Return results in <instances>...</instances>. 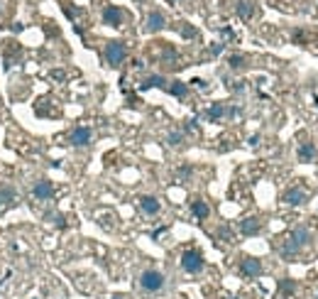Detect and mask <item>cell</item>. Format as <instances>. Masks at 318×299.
<instances>
[{"label": "cell", "instance_id": "obj_10", "mask_svg": "<svg viewBox=\"0 0 318 299\" xmlns=\"http://www.w3.org/2000/svg\"><path fill=\"white\" fill-rule=\"evenodd\" d=\"M15 204H17V191L12 187H0V209L15 206Z\"/></svg>", "mask_w": 318, "mask_h": 299}, {"label": "cell", "instance_id": "obj_13", "mask_svg": "<svg viewBox=\"0 0 318 299\" xmlns=\"http://www.w3.org/2000/svg\"><path fill=\"white\" fill-rule=\"evenodd\" d=\"M235 10H238V17H240V20H250L254 12V2L252 0H238Z\"/></svg>", "mask_w": 318, "mask_h": 299}, {"label": "cell", "instance_id": "obj_19", "mask_svg": "<svg viewBox=\"0 0 318 299\" xmlns=\"http://www.w3.org/2000/svg\"><path fill=\"white\" fill-rule=\"evenodd\" d=\"M223 115H225V106H223V103H215V106L208 111V118H211V120H218V118H223Z\"/></svg>", "mask_w": 318, "mask_h": 299}, {"label": "cell", "instance_id": "obj_1", "mask_svg": "<svg viewBox=\"0 0 318 299\" xmlns=\"http://www.w3.org/2000/svg\"><path fill=\"white\" fill-rule=\"evenodd\" d=\"M311 240V233H309V228H304V225H296L294 230H291V235L286 238V243H284V248H282V258H294L306 243Z\"/></svg>", "mask_w": 318, "mask_h": 299}, {"label": "cell", "instance_id": "obj_9", "mask_svg": "<svg viewBox=\"0 0 318 299\" xmlns=\"http://www.w3.org/2000/svg\"><path fill=\"white\" fill-rule=\"evenodd\" d=\"M164 25H167V17H164L159 10H154V12L147 15L144 30H147V32H159V30H164Z\"/></svg>", "mask_w": 318, "mask_h": 299}, {"label": "cell", "instance_id": "obj_11", "mask_svg": "<svg viewBox=\"0 0 318 299\" xmlns=\"http://www.w3.org/2000/svg\"><path fill=\"white\" fill-rule=\"evenodd\" d=\"M140 209H142L147 216H154V214H159L162 206H159V201H157L154 196H142V199H140Z\"/></svg>", "mask_w": 318, "mask_h": 299}, {"label": "cell", "instance_id": "obj_21", "mask_svg": "<svg viewBox=\"0 0 318 299\" xmlns=\"http://www.w3.org/2000/svg\"><path fill=\"white\" fill-rule=\"evenodd\" d=\"M243 64H245V57H243V54H233V57H230V67H233V69H240Z\"/></svg>", "mask_w": 318, "mask_h": 299}, {"label": "cell", "instance_id": "obj_15", "mask_svg": "<svg viewBox=\"0 0 318 299\" xmlns=\"http://www.w3.org/2000/svg\"><path fill=\"white\" fill-rule=\"evenodd\" d=\"M191 211H193V216H196V219H201V221H203V219H208V214H211V209H208V204H206V201H193V204H191Z\"/></svg>", "mask_w": 318, "mask_h": 299}, {"label": "cell", "instance_id": "obj_6", "mask_svg": "<svg viewBox=\"0 0 318 299\" xmlns=\"http://www.w3.org/2000/svg\"><path fill=\"white\" fill-rule=\"evenodd\" d=\"M32 196H35L37 201H49V199L54 196V184L47 182V179H39V182L32 187Z\"/></svg>", "mask_w": 318, "mask_h": 299}, {"label": "cell", "instance_id": "obj_23", "mask_svg": "<svg viewBox=\"0 0 318 299\" xmlns=\"http://www.w3.org/2000/svg\"><path fill=\"white\" fill-rule=\"evenodd\" d=\"M110 299H127L125 295H115V297H110Z\"/></svg>", "mask_w": 318, "mask_h": 299}, {"label": "cell", "instance_id": "obj_16", "mask_svg": "<svg viewBox=\"0 0 318 299\" xmlns=\"http://www.w3.org/2000/svg\"><path fill=\"white\" fill-rule=\"evenodd\" d=\"M314 157H316V148H314L311 143H304L301 150H299V159H301V162H311Z\"/></svg>", "mask_w": 318, "mask_h": 299}, {"label": "cell", "instance_id": "obj_4", "mask_svg": "<svg viewBox=\"0 0 318 299\" xmlns=\"http://www.w3.org/2000/svg\"><path fill=\"white\" fill-rule=\"evenodd\" d=\"M125 57H127V47L123 42L113 39V42L106 44V62H108L110 67H120V64L125 62Z\"/></svg>", "mask_w": 318, "mask_h": 299}, {"label": "cell", "instance_id": "obj_2", "mask_svg": "<svg viewBox=\"0 0 318 299\" xmlns=\"http://www.w3.org/2000/svg\"><path fill=\"white\" fill-rule=\"evenodd\" d=\"M164 285H167V277H164L159 270H154V267H149V270H144V272L140 275V287H142V292H147V295L162 292Z\"/></svg>", "mask_w": 318, "mask_h": 299}, {"label": "cell", "instance_id": "obj_12", "mask_svg": "<svg viewBox=\"0 0 318 299\" xmlns=\"http://www.w3.org/2000/svg\"><path fill=\"white\" fill-rule=\"evenodd\" d=\"M259 228H262V224H259V219H254V216H247V219H243V221H240V230H243L245 235H254V233H259Z\"/></svg>", "mask_w": 318, "mask_h": 299}, {"label": "cell", "instance_id": "obj_8", "mask_svg": "<svg viewBox=\"0 0 318 299\" xmlns=\"http://www.w3.org/2000/svg\"><path fill=\"white\" fill-rule=\"evenodd\" d=\"M240 272L245 275V277H259L262 275V262L257 260V258H243V262H240Z\"/></svg>", "mask_w": 318, "mask_h": 299}, {"label": "cell", "instance_id": "obj_20", "mask_svg": "<svg viewBox=\"0 0 318 299\" xmlns=\"http://www.w3.org/2000/svg\"><path fill=\"white\" fill-rule=\"evenodd\" d=\"M167 143L177 148V145H181V143H184V135H181V133H169V138H167Z\"/></svg>", "mask_w": 318, "mask_h": 299}, {"label": "cell", "instance_id": "obj_24", "mask_svg": "<svg viewBox=\"0 0 318 299\" xmlns=\"http://www.w3.org/2000/svg\"><path fill=\"white\" fill-rule=\"evenodd\" d=\"M169 2H177V0H169Z\"/></svg>", "mask_w": 318, "mask_h": 299}, {"label": "cell", "instance_id": "obj_25", "mask_svg": "<svg viewBox=\"0 0 318 299\" xmlns=\"http://www.w3.org/2000/svg\"><path fill=\"white\" fill-rule=\"evenodd\" d=\"M0 106H2V101H0Z\"/></svg>", "mask_w": 318, "mask_h": 299}, {"label": "cell", "instance_id": "obj_17", "mask_svg": "<svg viewBox=\"0 0 318 299\" xmlns=\"http://www.w3.org/2000/svg\"><path fill=\"white\" fill-rule=\"evenodd\" d=\"M152 86H159V88H167V78L164 76H149L144 83H142V88H152Z\"/></svg>", "mask_w": 318, "mask_h": 299}, {"label": "cell", "instance_id": "obj_7", "mask_svg": "<svg viewBox=\"0 0 318 299\" xmlns=\"http://www.w3.org/2000/svg\"><path fill=\"white\" fill-rule=\"evenodd\" d=\"M123 20H125V12H123L120 7L108 5V7L103 10V22H106V25H110V27H120V25H123Z\"/></svg>", "mask_w": 318, "mask_h": 299}, {"label": "cell", "instance_id": "obj_22", "mask_svg": "<svg viewBox=\"0 0 318 299\" xmlns=\"http://www.w3.org/2000/svg\"><path fill=\"white\" fill-rule=\"evenodd\" d=\"M282 292H286V295H289V292H294V282L284 280V282H282Z\"/></svg>", "mask_w": 318, "mask_h": 299}, {"label": "cell", "instance_id": "obj_3", "mask_svg": "<svg viewBox=\"0 0 318 299\" xmlns=\"http://www.w3.org/2000/svg\"><path fill=\"white\" fill-rule=\"evenodd\" d=\"M181 267H184V272H189V275H198V272H203V267H206V260H203V255L198 253V250H184L181 253Z\"/></svg>", "mask_w": 318, "mask_h": 299}, {"label": "cell", "instance_id": "obj_5", "mask_svg": "<svg viewBox=\"0 0 318 299\" xmlns=\"http://www.w3.org/2000/svg\"><path fill=\"white\" fill-rule=\"evenodd\" d=\"M91 138H93L91 128H86V125H78V128H73V130H71V135H69V143H71L73 148H86V145H91Z\"/></svg>", "mask_w": 318, "mask_h": 299}, {"label": "cell", "instance_id": "obj_14", "mask_svg": "<svg viewBox=\"0 0 318 299\" xmlns=\"http://www.w3.org/2000/svg\"><path fill=\"white\" fill-rule=\"evenodd\" d=\"M284 201L286 204H291V206H299V204H304L306 201V191H301V189H289L286 194H284Z\"/></svg>", "mask_w": 318, "mask_h": 299}, {"label": "cell", "instance_id": "obj_18", "mask_svg": "<svg viewBox=\"0 0 318 299\" xmlns=\"http://www.w3.org/2000/svg\"><path fill=\"white\" fill-rule=\"evenodd\" d=\"M169 91H172L174 96L184 98V96H186V91H189V86H186V83H181V81H174V83L169 86Z\"/></svg>", "mask_w": 318, "mask_h": 299}]
</instances>
